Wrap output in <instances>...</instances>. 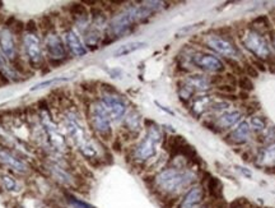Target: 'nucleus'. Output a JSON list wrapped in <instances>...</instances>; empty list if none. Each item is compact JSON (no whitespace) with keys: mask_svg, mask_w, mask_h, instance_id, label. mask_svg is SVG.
<instances>
[{"mask_svg":"<svg viewBox=\"0 0 275 208\" xmlns=\"http://www.w3.org/2000/svg\"><path fill=\"white\" fill-rule=\"evenodd\" d=\"M196 182V175L185 167H167L161 170L153 178V189L165 200H173L191 188Z\"/></svg>","mask_w":275,"mask_h":208,"instance_id":"obj_1","label":"nucleus"},{"mask_svg":"<svg viewBox=\"0 0 275 208\" xmlns=\"http://www.w3.org/2000/svg\"><path fill=\"white\" fill-rule=\"evenodd\" d=\"M64 128H65L68 137L70 138L71 142L74 143V146L80 152V155L86 160L91 161L92 164H93V161L101 160L98 158V149L95 142L91 139L80 119H78V113L75 111L74 113L73 111L66 113L65 118H64Z\"/></svg>","mask_w":275,"mask_h":208,"instance_id":"obj_2","label":"nucleus"},{"mask_svg":"<svg viewBox=\"0 0 275 208\" xmlns=\"http://www.w3.org/2000/svg\"><path fill=\"white\" fill-rule=\"evenodd\" d=\"M212 87H213L212 75L201 74V73L189 74L178 82V96L181 101H191L194 95L208 93Z\"/></svg>","mask_w":275,"mask_h":208,"instance_id":"obj_3","label":"nucleus"},{"mask_svg":"<svg viewBox=\"0 0 275 208\" xmlns=\"http://www.w3.org/2000/svg\"><path fill=\"white\" fill-rule=\"evenodd\" d=\"M162 142V132L157 125L153 124L148 127L145 137L138 143V146L133 151V158L138 162H145L157 155L158 147Z\"/></svg>","mask_w":275,"mask_h":208,"instance_id":"obj_4","label":"nucleus"},{"mask_svg":"<svg viewBox=\"0 0 275 208\" xmlns=\"http://www.w3.org/2000/svg\"><path fill=\"white\" fill-rule=\"evenodd\" d=\"M203 44L209 50L224 57V59L237 60L242 55L240 49L236 46V42L233 41L231 35H219V33L205 35L203 37Z\"/></svg>","mask_w":275,"mask_h":208,"instance_id":"obj_5","label":"nucleus"},{"mask_svg":"<svg viewBox=\"0 0 275 208\" xmlns=\"http://www.w3.org/2000/svg\"><path fill=\"white\" fill-rule=\"evenodd\" d=\"M89 123L91 128L101 139L110 140L112 138L111 119L100 101L92 104L89 107Z\"/></svg>","mask_w":275,"mask_h":208,"instance_id":"obj_6","label":"nucleus"},{"mask_svg":"<svg viewBox=\"0 0 275 208\" xmlns=\"http://www.w3.org/2000/svg\"><path fill=\"white\" fill-rule=\"evenodd\" d=\"M189 62L192 67H195L203 73H213L220 74L225 71V64L222 59H219L216 54L207 53V51H192L189 55Z\"/></svg>","mask_w":275,"mask_h":208,"instance_id":"obj_7","label":"nucleus"},{"mask_svg":"<svg viewBox=\"0 0 275 208\" xmlns=\"http://www.w3.org/2000/svg\"><path fill=\"white\" fill-rule=\"evenodd\" d=\"M100 102L106 110V113L109 114L111 122L121 120L126 114V101L116 92V89L112 88V86H110V88H106L102 92Z\"/></svg>","mask_w":275,"mask_h":208,"instance_id":"obj_8","label":"nucleus"},{"mask_svg":"<svg viewBox=\"0 0 275 208\" xmlns=\"http://www.w3.org/2000/svg\"><path fill=\"white\" fill-rule=\"evenodd\" d=\"M45 49L48 53L49 63L50 64H61L68 58V50L56 31H51L45 36Z\"/></svg>","mask_w":275,"mask_h":208,"instance_id":"obj_9","label":"nucleus"},{"mask_svg":"<svg viewBox=\"0 0 275 208\" xmlns=\"http://www.w3.org/2000/svg\"><path fill=\"white\" fill-rule=\"evenodd\" d=\"M241 41H242L243 46H245L256 59L265 60L270 55L267 40L264 39V36L261 35V33H259L258 31L249 28V30L245 31V33L242 35Z\"/></svg>","mask_w":275,"mask_h":208,"instance_id":"obj_10","label":"nucleus"},{"mask_svg":"<svg viewBox=\"0 0 275 208\" xmlns=\"http://www.w3.org/2000/svg\"><path fill=\"white\" fill-rule=\"evenodd\" d=\"M23 49L27 62L32 69H41L45 64L44 50L37 35H28L23 37Z\"/></svg>","mask_w":275,"mask_h":208,"instance_id":"obj_11","label":"nucleus"},{"mask_svg":"<svg viewBox=\"0 0 275 208\" xmlns=\"http://www.w3.org/2000/svg\"><path fill=\"white\" fill-rule=\"evenodd\" d=\"M241 118H242V114H241L240 110H227L217 115L216 119H209L203 124L208 129L220 133V132L229 131L233 127H236L241 122Z\"/></svg>","mask_w":275,"mask_h":208,"instance_id":"obj_12","label":"nucleus"},{"mask_svg":"<svg viewBox=\"0 0 275 208\" xmlns=\"http://www.w3.org/2000/svg\"><path fill=\"white\" fill-rule=\"evenodd\" d=\"M251 132L252 129L250 127V123L246 122V120H241L236 127H233L229 131V133L225 136L224 140L232 146H242L250 140Z\"/></svg>","mask_w":275,"mask_h":208,"instance_id":"obj_13","label":"nucleus"},{"mask_svg":"<svg viewBox=\"0 0 275 208\" xmlns=\"http://www.w3.org/2000/svg\"><path fill=\"white\" fill-rule=\"evenodd\" d=\"M48 173L51 178L57 183V184L62 185V187H66V188H78V182H77V178L74 175H71L69 171H66L64 167H61L60 165L55 164V162H50L48 164Z\"/></svg>","mask_w":275,"mask_h":208,"instance_id":"obj_14","label":"nucleus"},{"mask_svg":"<svg viewBox=\"0 0 275 208\" xmlns=\"http://www.w3.org/2000/svg\"><path fill=\"white\" fill-rule=\"evenodd\" d=\"M42 125H44L45 132H46V134H48L49 137V142H50L51 146L54 147V149H56L60 153H64V152L68 151L65 138L62 137L61 134L59 133L56 124L50 119V116H49L48 119H42Z\"/></svg>","mask_w":275,"mask_h":208,"instance_id":"obj_15","label":"nucleus"},{"mask_svg":"<svg viewBox=\"0 0 275 208\" xmlns=\"http://www.w3.org/2000/svg\"><path fill=\"white\" fill-rule=\"evenodd\" d=\"M205 196H207V193H205L204 188L201 185H194L183 194L176 208H199L204 203Z\"/></svg>","mask_w":275,"mask_h":208,"instance_id":"obj_16","label":"nucleus"},{"mask_svg":"<svg viewBox=\"0 0 275 208\" xmlns=\"http://www.w3.org/2000/svg\"><path fill=\"white\" fill-rule=\"evenodd\" d=\"M0 162L14 170L18 174H27L30 171V167L23 160L14 155L12 151H9L8 148L1 146H0Z\"/></svg>","mask_w":275,"mask_h":208,"instance_id":"obj_17","label":"nucleus"},{"mask_svg":"<svg viewBox=\"0 0 275 208\" xmlns=\"http://www.w3.org/2000/svg\"><path fill=\"white\" fill-rule=\"evenodd\" d=\"M65 46L66 50L70 51L71 55H74L77 58L84 57L88 51L86 48V44H83L79 33L74 28H69V30L65 31Z\"/></svg>","mask_w":275,"mask_h":208,"instance_id":"obj_18","label":"nucleus"},{"mask_svg":"<svg viewBox=\"0 0 275 208\" xmlns=\"http://www.w3.org/2000/svg\"><path fill=\"white\" fill-rule=\"evenodd\" d=\"M0 51L5 57V59L10 63L18 58L14 36L6 28L0 31Z\"/></svg>","mask_w":275,"mask_h":208,"instance_id":"obj_19","label":"nucleus"},{"mask_svg":"<svg viewBox=\"0 0 275 208\" xmlns=\"http://www.w3.org/2000/svg\"><path fill=\"white\" fill-rule=\"evenodd\" d=\"M216 101V98L213 96H210L209 93H203V95H198L191 100V105H190V111L194 116H196L198 119H200L201 116H204L210 111V107Z\"/></svg>","mask_w":275,"mask_h":208,"instance_id":"obj_20","label":"nucleus"},{"mask_svg":"<svg viewBox=\"0 0 275 208\" xmlns=\"http://www.w3.org/2000/svg\"><path fill=\"white\" fill-rule=\"evenodd\" d=\"M124 128L130 136L136 137L142 129V115L138 111H131L124 120Z\"/></svg>","mask_w":275,"mask_h":208,"instance_id":"obj_21","label":"nucleus"},{"mask_svg":"<svg viewBox=\"0 0 275 208\" xmlns=\"http://www.w3.org/2000/svg\"><path fill=\"white\" fill-rule=\"evenodd\" d=\"M222 183L219 182L218 179L214 178L212 175H208L207 182H205V193L209 194L214 201H218V200H222Z\"/></svg>","mask_w":275,"mask_h":208,"instance_id":"obj_22","label":"nucleus"},{"mask_svg":"<svg viewBox=\"0 0 275 208\" xmlns=\"http://www.w3.org/2000/svg\"><path fill=\"white\" fill-rule=\"evenodd\" d=\"M68 12L70 14L71 18H74L75 21H78L79 23H86L88 21L89 17V10L87 9V6L84 5V3H73L68 6Z\"/></svg>","mask_w":275,"mask_h":208,"instance_id":"obj_23","label":"nucleus"},{"mask_svg":"<svg viewBox=\"0 0 275 208\" xmlns=\"http://www.w3.org/2000/svg\"><path fill=\"white\" fill-rule=\"evenodd\" d=\"M147 44L143 41H133V42H127V44L121 45V46H118L117 49L115 50L113 55L116 58H120V57H126V55H130L131 53L136 50H140V49L145 48Z\"/></svg>","mask_w":275,"mask_h":208,"instance_id":"obj_24","label":"nucleus"},{"mask_svg":"<svg viewBox=\"0 0 275 208\" xmlns=\"http://www.w3.org/2000/svg\"><path fill=\"white\" fill-rule=\"evenodd\" d=\"M101 41L100 27L92 24L86 32V46L91 49H97Z\"/></svg>","mask_w":275,"mask_h":208,"instance_id":"obj_25","label":"nucleus"},{"mask_svg":"<svg viewBox=\"0 0 275 208\" xmlns=\"http://www.w3.org/2000/svg\"><path fill=\"white\" fill-rule=\"evenodd\" d=\"M0 183H1L4 189L8 192H18V189H19L17 180L10 175H8V174H1L0 175Z\"/></svg>","mask_w":275,"mask_h":208,"instance_id":"obj_26","label":"nucleus"},{"mask_svg":"<svg viewBox=\"0 0 275 208\" xmlns=\"http://www.w3.org/2000/svg\"><path fill=\"white\" fill-rule=\"evenodd\" d=\"M37 24H39V30L41 28L45 33L55 31V24H54L53 18H51L50 15H42L39 19V22H37Z\"/></svg>","mask_w":275,"mask_h":208,"instance_id":"obj_27","label":"nucleus"},{"mask_svg":"<svg viewBox=\"0 0 275 208\" xmlns=\"http://www.w3.org/2000/svg\"><path fill=\"white\" fill-rule=\"evenodd\" d=\"M65 198L70 208H96L92 205H89V203L84 202V201L78 200L77 197L71 196V194H65Z\"/></svg>","mask_w":275,"mask_h":208,"instance_id":"obj_28","label":"nucleus"},{"mask_svg":"<svg viewBox=\"0 0 275 208\" xmlns=\"http://www.w3.org/2000/svg\"><path fill=\"white\" fill-rule=\"evenodd\" d=\"M237 87L241 91H243V92H251V91H254L252 80L249 77H246V75H241V77L237 78Z\"/></svg>","mask_w":275,"mask_h":208,"instance_id":"obj_29","label":"nucleus"},{"mask_svg":"<svg viewBox=\"0 0 275 208\" xmlns=\"http://www.w3.org/2000/svg\"><path fill=\"white\" fill-rule=\"evenodd\" d=\"M66 80H69V78L57 77V78H53V79L44 80V82H41V83H37L36 86H33L32 88H31V91H37V89L46 88V87H50V86H53V84L60 83V82H66Z\"/></svg>","mask_w":275,"mask_h":208,"instance_id":"obj_30","label":"nucleus"},{"mask_svg":"<svg viewBox=\"0 0 275 208\" xmlns=\"http://www.w3.org/2000/svg\"><path fill=\"white\" fill-rule=\"evenodd\" d=\"M12 68L13 70L19 73V74H27L28 73V66L19 57L12 62Z\"/></svg>","mask_w":275,"mask_h":208,"instance_id":"obj_31","label":"nucleus"},{"mask_svg":"<svg viewBox=\"0 0 275 208\" xmlns=\"http://www.w3.org/2000/svg\"><path fill=\"white\" fill-rule=\"evenodd\" d=\"M265 124H267V123H265V119H264L263 116H252L250 127H251V129H254L255 132L260 133V132L265 128Z\"/></svg>","mask_w":275,"mask_h":208,"instance_id":"obj_32","label":"nucleus"},{"mask_svg":"<svg viewBox=\"0 0 275 208\" xmlns=\"http://www.w3.org/2000/svg\"><path fill=\"white\" fill-rule=\"evenodd\" d=\"M242 67H243V74H245L246 77H249L250 79H251V78H259V70L252 66L251 63L245 62L242 64Z\"/></svg>","mask_w":275,"mask_h":208,"instance_id":"obj_33","label":"nucleus"},{"mask_svg":"<svg viewBox=\"0 0 275 208\" xmlns=\"http://www.w3.org/2000/svg\"><path fill=\"white\" fill-rule=\"evenodd\" d=\"M26 31L28 35H37V32H39V24H37V22L33 21V19H30L26 23Z\"/></svg>","mask_w":275,"mask_h":208,"instance_id":"obj_34","label":"nucleus"},{"mask_svg":"<svg viewBox=\"0 0 275 208\" xmlns=\"http://www.w3.org/2000/svg\"><path fill=\"white\" fill-rule=\"evenodd\" d=\"M24 30H26V24H24L22 21H18L17 19V22L14 23V26H13L9 31H10L13 35H22Z\"/></svg>","mask_w":275,"mask_h":208,"instance_id":"obj_35","label":"nucleus"},{"mask_svg":"<svg viewBox=\"0 0 275 208\" xmlns=\"http://www.w3.org/2000/svg\"><path fill=\"white\" fill-rule=\"evenodd\" d=\"M251 64L255 67V68L258 69L259 73H260V71H267V66H265V62H264V60L254 58V59L251 60Z\"/></svg>","mask_w":275,"mask_h":208,"instance_id":"obj_36","label":"nucleus"},{"mask_svg":"<svg viewBox=\"0 0 275 208\" xmlns=\"http://www.w3.org/2000/svg\"><path fill=\"white\" fill-rule=\"evenodd\" d=\"M265 66L269 68V70L272 71V73H275V57H274V55H272V54H270L269 57L265 59Z\"/></svg>","mask_w":275,"mask_h":208,"instance_id":"obj_37","label":"nucleus"},{"mask_svg":"<svg viewBox=\"0 0 275 208\" xmlns=\"http://www.w3.org/2000/svg\"><path fill=\"white\" fill-rule=\"evenodd\" d=\"M37 106H39L40 110L45 111V113H49L50 111V104H49V100H40L39 102H37Z\"/></svg>","mask_w":275,"mask_h":208,"instance_id":"obj_38","label":"nucleus"},{"mask_svg":"<svg viewBox=\"0 0 275 208\" xmlns=\"http://www.w3.org/2000/svg\"><path fill=\"white\" fill-rule=\"evenodd\" d=\"M17 22V18L14 17V15H9L8 18H5V22H4V26H5L6 30H10L13 26H14V23Z\"/></svg>","mask_w":275,"mask_h":208,"instance_id":"obj_39","label":"nucleus"},{"mask_svg":"<svg viewBox=\"0 0 275 208\" xmlns=\"http://www.w3.org/2000/svg\"><path fill=\"white\" fill-rule=\"evenodd\" d=\"M8 83H9V78L6 77L4 73H1V71H0V87L5 86V84H8Z\"/></svg>","mask_w":275,"mask_h":208,"instance_id":"obj_40","label":"nucleus"},{"mask_svg":"<svg viewBox=\"0 0 275 208\" xmlns=\"http://www.w3.org/2000/svg\"><path fill=\"white\" fill-rule=\"evenodd\" d=\"M4 22H5V17H4L3 14H0V26L4 24Z\"/></svg>","mask_w":275,"mask_h":208,"instance_id":"obj_41","label":"nucleus"},{"mask_svg":"<svg viewBox=\"0 0 275 208\" xmlns=\"http://www.w3.org/2000/svg\"><path fill=\"white\" fill-rule=\"evenodd\" d=\"M199 208H212V207H210V205H205V202H204Z\"/></svg>","mask_w":275,"mask_h":208,"instance_id":"obj_42","label":"nucleus"},{"mask_svg":"<svg viewBox=\"0 0 275 208\" xmlns=\"http://www.w3.org/2000/svg\"><path fill=\"white\" fill-rule=\"evenodd\" d=\"M3 189H4V188H3V185H1V183H0V194H1V193H3V192H4V191H3Z\"/></svg>","mask_w":275,"mask_h":208,"instance_id":"obj_43","label":"nucleus"},{"mask_svg":"<svg viewBox=\"0 0 275 208\" xmlns=\"http://www.w3.org/2000/svg\"><path fill=\"white\" fill-rule=\"evenodd\" d=\"M236 208H241V207H240V206H237V207H236Z\"/></svg>","mask_w":275,"mask_h":208,"instance_id":"obj_44","label":"nucleus"}]
</instances>
